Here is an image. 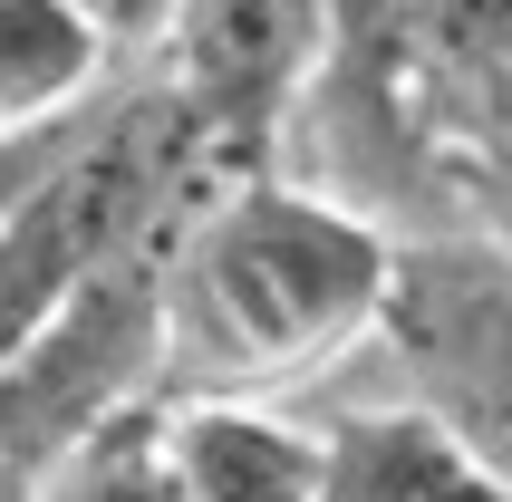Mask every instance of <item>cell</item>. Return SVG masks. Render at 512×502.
<instances>
[{
  "mask_svg": "<svg viewBox=\"0 0 512 502\" xmlns=\"http://www.w3.org/2000/svg\"><path fill=\"white\" fill-rule=\"evenodd\" d=\"M387 251L368 213L281 165H213L155 251V406H290L368 338Z\"/></svg>",
  "mask_w": 512,
  "mask_h": 502,
  "instance_id": "obj_1",
  "label": "cell"
},
{
  "mask_svg": "<svg viewBox=\"0 0 512 502\" xmlns=\"http://www.w3.org/2000/svg\"><path fill=\"white\" fill-rule=\"evenodd\" d=\"M194 174H213L194 116L165 97V78L126 49L97 97L68 116V136L49 145V165L29 174L10 213H0V358L78 290L116 242H136L145 223H165L194 194Z\"/></svg>",
  "mask_w": 512,
  "mask_h": 502,
  "instance_id": "obj_2",
  "label": "cell"
},
{
  "mask_svg": "<svg viewBox=\"0 0 512 502\" xmlns=\"http://www.w3.org/2000/svg\"><path fill=\"white\" fill-rule=\"evenodd\" d=\"M310 396H397L512 483V251L484 223L397 232L368 338Z\"/></svg>",
  "mask_w": 512,
  "mask_h": 502,
  "instance_id": "obj_3",
  "label": "cell"
},
{
  "mask_svg": "<svg viewBox=\"0 0 512 502\" xmlns=\"http://www.w3.org/2000/svg\"><path fill=\"white\" fill-rule=\"evenodd\" d=\"M165 223H145L136 242H116L0 358V474L10 483L39 474L49 454H68L78 435L155 406V251H165Z\"/></svg>",
  "mask_w": 512,
  "mask_h": 502,
  "instance_id": "obj_4",
  "label": "cell"
},
{
  "mask_svg": "<svg viewBox=\"0 0 512 502\" xmlns=\"http://www.w3.org/2000/svg\"><path fill=\"white\" fill-rule=\"evenodd\" d=\"M329 49V0H165L136 58L194 116L213 165H271Z\"/></svg>",
  "mask_w": 512,
  "mask_h": 502,
  "instance_id": "obj_5",
  "label": "cell"
},
{
  "mask_svg": "<svg viewBox=\"0 0 512 502\" xmlns=\"http://www.w3.org/2000/svg\"><path fill=\"white\" fill-rule=\"evenodd\" d=\"M310 425V502H512L493 464L397 396H300Z\"/></svg>",
  "mask_w": 512,
  "mask_h": 502,
  "instance_id": "obj_6",
  "label": "cell"
},
{
  "mask_svg": "<svg viewBox=\"0 0 512 502\" xmlns=\"http://www.w3.org/2000/svg\"><path fill=\"white\" fill-rule=\"evenodd\" d=\"M184 502H310V425L290 406H165Z\"/></svg>",
  "mask_w": 512,
  "mask_h": 502,
  "instance_id": "obj_7",
  "label": "cell"
},
{
  "mask_svg": "<svg viewBox=\"0 0 512 502\" xmlns=\"http://www.w3.org/2000/svg\"><path fill=\"white\" fill-rule=\"evenodd\" d=\"M126 68L97 0H0V126H49Z\"/></svg>",
  "mask_w": 512,
  "mask_h": 502,
  "instance_id": "obj_8",
  "label": "cell"
},
{
  "mask_svg": "<svg viewBox=\"0 0 512 502\" xmlns=\"http://www.w3.org/2000/svg\"><path fill=\"white\" fill-rule=\"evenodd\" d=\"M20 502H184L165 454V406H136V416L78 435L68 454H49L39 474H20Z\"/></svg>",
  "mask_w": 512,
  "mask_h": 502,
  "instance_id": "obj_9",
  "label": "cell"
},
{
  "mask_svg": "<svg viewBox=\"0 0 512 502\" xmlns=\"http://www.w3.org/2000/svg\"><path fill=\"white\" fill-rule=\"evenodd\" d=\"M68 116H78V107H68ZM68 116H49V126H10V136H0V213H10V194H20L29 174L49 165V145L68 136Z\"/></svg>",
  "mask_w": 512,
  "mask_h": 502,
  "instance_id": "obj_10",
  "label": "cell"
},
{
  "mask_svg": "<svg viewBox=\"0 0 512 502\" xmlns=\"http://www.w3.org/2000/svg\"><path fill=\"white\" fill-rule=\"evenodd\" d=\"M155 10H165V0H97V20L116 29V49H136L145 29H155Z\"/></svg>",
  "mask_w": 512,
  "mask_h": 502,
  "instance_id": "obj_11",
  "label": "cell"
},
{
  "mask_svg": "<svg viewBox=\"0 0 512 502\" xmlns=\"http://www.w3.org/2000/svg\"><path fill=\"white\" fill-rule=\"evenodd\" d=\"M484 232H493V242H503V251H512V184H503V194H493V203H484Z\"/></svg>",
  "mask_w": 512,
  "mask_h": 502,
  "instance_id": "obj_12",
  "label": "cell"
},
{
  "mask_svg": "<svg viewBox=\"0 0 512 502\" xmlns=\"http://www.w3.org/2000/svg\"><path fill=\"white\" fill-rule=\"evenodd\" d=\"M0 502H20V483H10V474H0Z\"/></svg>",
  "mask_w": 512,
  "mask_h": 502,
  "instance_id": "obj_13",
  "label": "cell"
},
{
  "mask_svg": "<svg viewBox=\"0 0 512 502\" xmlns=\"http://www.w3.org/2000/svg\"><path fill=\"white\" fill-rule=\"evenodd\" d=\"M0 136H10V126H0Z\"/></svg>",
  "mask_w": 512,
  "mask_h": 502,
  "instance_id": "obj_14",
  "label": "cell"
}]
</instances>
